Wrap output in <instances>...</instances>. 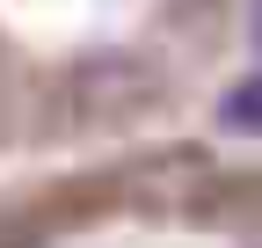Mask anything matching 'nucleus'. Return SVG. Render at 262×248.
<instances>
[{"label":"nucleus","mask_w":262,"mask_h":248,"mask_svg":"<svg viewBox=\"0 0 262 248\" xmlns=\"http://www.w3.org/2000/svg\"><path fill=\"white\" fill-rule=\"evenodd\" d=\"M262 0H0V139H110L219 88Z\"/></svg>","instance_id":"nucleus-1"}]
</instances>
